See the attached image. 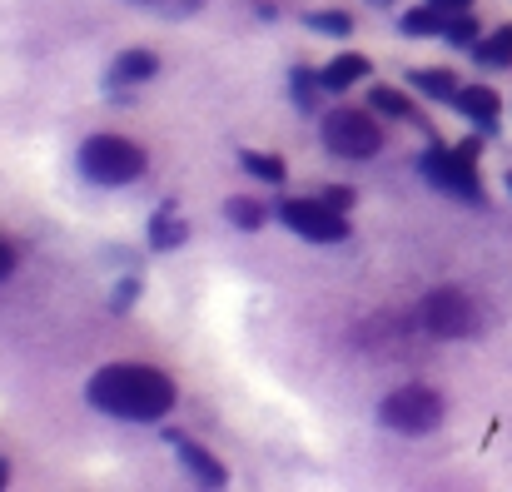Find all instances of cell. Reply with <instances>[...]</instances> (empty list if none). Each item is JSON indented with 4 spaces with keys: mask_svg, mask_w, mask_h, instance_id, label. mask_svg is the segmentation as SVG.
<instances>
[{
    "mask_svg": "<svg viewBox=\"0 0 512 492\" xmlns=\"http://www.w3.org/2000/svg\"><path fill=\"white\" fill-rule=\"evenodd\" d=\"M85 398L95 413L120 418V423H160L174 408V378L150 363H105L90 373Z\"/></svg>",
    "mask_w": 512,
    "mask_h": 492,
    "instance_id": "cell-1",
    "label": "cell"
},
{
    "mask_svg": "<svg viewBox=\"0 0 512 492\" xmlns=\"http://www.w3.org/2000/svg\"><path fill=\"white\" fill-rule=\"evenodd\" d=\"M418 174L448 194V199H463V204H483V179H478V140H463V145H443L433 140L423 155H418Z\"/></svg>",
    "mask_w": 512,
    "mask_h": 492,
    "instance_id": "cell-2",
    "label": "cell"
},
{
    "mask_svg": "<svg viewBox=\"0 0 512 492\" xmlns=\"http://www.w3.org/2000/svg\"><path fill=\"white\" fill-rule=\"evenodd\" d=\"M75 164H80V174H85L90 184H100V189H120V184L145 179L150 155H145L135 140H125V135H90V140L80 145Z\"/></svg>",
    "mask_w": 512,
    "mask_h": 492,
    "instance_id": "cell-3",
    "label": "cell"
},
{
    "mask_svg": "<svg viewBox=\"0 0 512 492\" xmlns=\"http://www.w3.org/2000/svg\"><path fill=\"white\" fill-rule=\"evenodd\" d=\"M448 418V403L438 388L428 383H408V388H393L383 403H378V423L388 433H403V438H423V433H438Z\"/></svg>",
    "mask_w": 512,
    "mask_h": 492,
    "instance_id": "cell-4",
    "label": "cell"
},
{
    "mask_svg": "<svg viewBox=\"0 0 512 492\" xmlns=\"http://www.w3.org/2000/svg\"><path fill=\"white\" fill-rule=\"evenodd\" d=\"M319 140H324V150L339 155V160H373V155L383 150L378 110H353V105L329 110L324 125H319Z\"/></svg>",
    "mask_w": 512,
    "mask_h": 492,
    "instance_id": "cell-5",
    "label": "cell"
},
{
    "mask_svg": "<svg viewBox=\"0 0 512 492\" xmlns=\"http://www.w3.org/2000/svg\"><path fill=\"white\" fill-rule=\"evenodd\" d=\"M423 328L433 333V338H478L483 333V309H478V299L468 294V289H458V284H443V289H433L428 299H423Z\"/></svg>",
    "mask_w": 512,
    "mask_h": 492,
    "instance_id": "cell-6",
    "label": "cell"
},
{
    "mask_svg": "<svg viewBox=\"0 0 512 492\" xmlns=\"http://www.w3.org/2000/svg\"><path fill=\"white\" fill-rule=\"evenodd\" d=\"M274 214H279V224H284L289 234H299V239H309V244H343V239L353 234L348 214L334 209L329 199H284Z\"/></svg>",
    "mask_w": 512,
    "mask_h": 492,
    "instance_id": "cell-7",
    "label": "cell"
},
{
    "mask_svg": "<svg viewBox=\"0 0 512 492\" xmlns=\"http://www.w3.org/2000/svg\"><path fill=\"white\" fill-rule=\"evenodd\" d=\"M165 443L174 448V458L184 463V473L194 478V488H209V492H219V488H229V468L204 448V443H194L189 433H165Z\"/></svg>",
    "mask_w": 512,
    "mask_h": 492,
    "instance_id": "cell-8",
    "label": "cell"
},
{
    "mask_svg": "<svg viewBox=\"0 0 512 492\" xmlns=\"http://www.w3.org/2000/svg\"><path fill=\"white\" fill-rule=\"evenodd\" d=\"M453 110L478 130V135H498V120H503V95L493 90V85H458V95H453Z\"/></svg>",
    "mask_w": 512,
    "mask_h": 492,
    "instance_id": "cell-9",
    "label": "cell"
},
{
    "mask_svg": "<svg viewBox=\"0 0 512 492\" xmlns=\"http://www.w3.org/2000/svg\"><path fill=\"white\" fill-rule=\"evenodd\" d=\"M155 75H160V55H155V50H145V45H130V50H120V55L110 60L105 85L120 95V90H130V85H150Z\"/></svg>",
    "mask_w": 512,
    "mask_h": 492,
    "instance_id": "cell-10",
    "label": "cell"
},
{
    "mask_svg": "<svg viewBox=\"0 0 512 492\" xmlns=\"http://www.w3.org/2000/svg\"><path fill=\"white\" fill-rule=\"evenodd\" d=\"M368 75H373V65H368V55H358V50H343V55H334V60L319 70V80H324L329 95H343V90L363 85Z\"/></svg>",
    "mask_w": 512,
    "mask_h": 492,
    "instance_id": "cell-11",
    "label": "cell"
},
{
    "mask_svg": "<svg viewBox=\"0 0 512 492\" xmlns=\"http://www.w3.org/2000/svg\"><path fill=\"white\" fill-rule=\"evenodd\" d=\"M145 239H150V249H155V254H170V249H179V244L189 239V224H184V214L174 209V199H165V204L150 214Z\"/></svg>",
    "mask_w": 512,
    "mask_h": 492,
    "instance_id": "cell-12",
    "label": "cell"
},
{
    "mask_svg": "<svg viewBox=\"0 0 512 492\" xmlns=\"http://www.w3.org/2000/svg\"><path fill=\"white\" fill-rule=\"evenodd\" d=\"M458 75L453 70H443V65H423V70H408V90H418L423 100H438V105H453V95H458Z\"/></svg>",
    "mask_w": 512,
    "mask_h": 492,
    "instance_id": "cell-13",
    "label": "cell"
},
{
    "mask_svg": "<svg viewBox=\"0 0 512 492\" xmlns=\"http://www.w3.org/2000/svg\"><path fill=\"white\" fill-rule=\"evenodd\" d=\"M368 110H378L383 120H408V125H428L423 115H418V105L403 95V90H393V85H368Z\"/></svg>",
    "mask_w": 512,
    "mask_h": 492,
    "instance_id": "cell-14",
    "label": "cell"
},
{
    "mask_svg": "<svg viewBox=\"0 0 512 492\" xmlns=\"http://www.w3.org/2000/svg\"><path fill=\"white\" fill-rule=\"evenodd\" d=\"M468 55H473L483 70H508L512 65V25H498L493 35H483Z\"/></svg>",
    "mask_w": 512,
    "mask_h": 492,
    "instance_id": "cell-15",
    "label": "cell"
},
{
    "mask_svg": "<svg viewBox=\"0 0 512 492\" xmlns=\"http://www.w3.org/2000/svg\"><path fill=\"white\" fill-rule=\"evenodd\" d=\"M289 95H294V105H299L304 115H314V110H319V100H324L329 90H324L319 70H309V65H294V70H289Z\"/></svg>",
    "mask_w": 512,
    "mask_h": 492,
    "instance_id": "cell-16",
    "label": "cell"
},
{
    "mask_svg": "<svg viewBox=\"0 0 512 492\" xmlns=\"http://www.w3.org/2000/svg\"><path fill=\"white\" fill-rule=\"evenodd\" d=\"M398 30L403 35H443L448 30V10H438V5H413V10H403L398 15Z\"/></svg>",
    "mask_w": 512,
    "mask_h": 492,
    "instance_id": "cell-17",
    "label": "cell"
},
{
    "mask_svg": "<svg viewBox=\"0 0 512 492\" xmlns=\"http://www.w3.org/2000/svg\"><path fill=\"white\" fill-rule=\"evenodd\" d=\"M239 169L254 174V179H264V184H284L289 179V164L279 160V155H269V150H239Z\"/></svg>",
    "mask_w": 512,
    "mask_h": 492,
    "instance_id": "cell-18",
    "label": "cell"
},
{
    "mask_svg": "<svg viewBox=\"0 0 512 492\" xmlns=\"http://www.w3.org/2000/svg\"><path fill=\"white\" fill-rule=\"evenodd\" d=\"M224 214H229V224L234 229H264V219H269V209L259 204V199H244V194H234V199H224Z\"/></svg>",
    "mask_w": 512,
    "mask_h": 492,
    "instance_id": "cell-19",
    "label": "cell"
},
{
    "mask_svg": "<svg viewBox=\"0 0 512 492\" xmlns=\"http://www.w3.org/2000/svg\"><path fill=\"white\" fill-rule=\"evenodd\" d=\"M304 25H309L314 35H334V40H348V35H353V15H348V10H309Z\"/></svg>",
    "mask_w": 512,
    "mask_h": 492,
    "instance_id": "cell-20",
    "label": "cell"
},
{
    "mask_svg": "<svg viewBox=\"0 0 512 492\" xmlns=\"http://www.w3.org/2000/svg\"><path fill=\"white\" fill-rule=\"evenodd\" d=\"M443 40H448V45H458V50H473V45L483 40V30H478L473 10H463V15H448V30H443Z\"/></svg>",
    "mask_w": 512,
    "mask_h": 492,
    "instance_id": "cell-21",
    "label": "cell"
},
{
    "mask_svg": "<svg viewBox=\"0 0 512 492\" xmlns=\"http://www.w3.org/2000/svg\"><path fill=\"white\" fill-rule=\"evenodd\" d=\"M140 279L135 274H125V279H115V289H110V314H130L135 304H140Z\"/></svg>",
    "mask_w": 512,
    "mask_h": 492,
    "instance_id": "cell-22",
    "label": "cell"
},
{
    "mask_svg": "<svg viewBox=\"0 0 512 492\" xmlns=\"http://www.w3.org/2000/svg\"><path fill=\"white\" fill-rule=\"evenodd\" d=\"M130 5H145V10H155L165 20H189V15H199L204 0H130Z\"/></svg>",
    "mask_w": 512,
    "mask_h": 492,
    "instance_id": "cell-23",
    "label": "cell"
},
{
    "mask_svg": "<svg viewBox=\"0 0 512 492\" xmlns=\"http://www.w3.org/2000/svg\"><path fill=\"white\" fill-rule=\"evenodd\" d=\"M319 199H329L334 209H343V214H348V209L358 204V189H353V184H324V194H319Z\"/></svg>",
    "mask_w": 512,
    "mask_h": 492,
    "instance_id": "cell-24",
    "label": "cell"
},
{
    "mask_svg": "<svg viewBox=\"0 0 512 492\" xmlns=\"http://www.w3.org/2000/svg\"><path fill=\"white\" fill-rule=\"evenodd\" d=\"M10 269H15V249L10 239H0V279H10Z\"/></svg>",
    "mask_w": 512,
    "mask_h": 492,
    "instance_id": "cell-25",
    "label": "cell"
},
{
    "mask_svg": "<svg viewBox=\"0 0 512 492\" xmlns=\"http://www.w3.org/2000/svg\"><path fill=\"white\" fill-rule=\"evenodd\" d=\"M428 5H438V10H448V15H463V10H473V0H428Z\"/></svg>",
    "mask_w": 512,
    "mask_h": 492,
    "instance_id": "cell-26",
    "label": "cell"
},
{
    "mask_svg": "<svg viewBox=\"0 0 512 492\" xmlns=\"http://www.w3.org/2000/svg\"><path fill=\"white\" fill-rule=\"evenodd\" d=\"M5 478H10V463H0V488H5Z\"/></svg>",
    "mask_w": 512,
    "mask_h": 492,
    "instance_id": "cell-27",
    "label": "cell"
},
{
    "mask_svg": "<svg viewBox=\"0 0 512 492\" xmlns=\"http://www.w3.org/2000/svg\"><path fill=\"white\" fill-rule=\"evenodd\" d=\"M373 5H398V0H373Z\"/></svg>",
    "mask_w": 512,
    "mask_h": 492,
    "instance_id": "cell-28",
    "label": "cell"
},
{
    "mask_svg": "<svg viewBox=\"0 0 512 492\" xmlns=\"http://www.w3.org/2000/svg\"><path fill=\"white\" fill-rule=\"evenodd\" d=\"M508 194H512V174H508Z\"/></svg>",
    "mask_w": 512,
    "mask_h": 492,
    "instance_id": "cell-29",
    "label": "cell"
}]
</instances>
